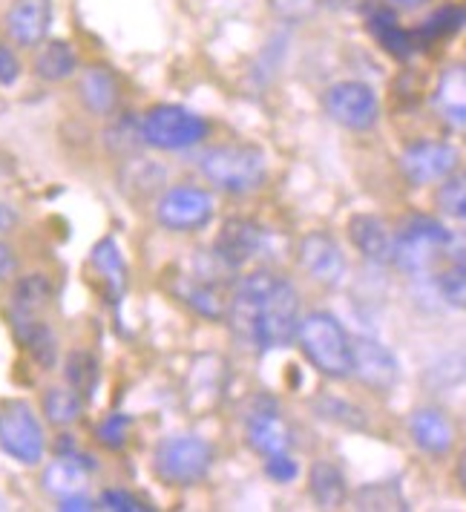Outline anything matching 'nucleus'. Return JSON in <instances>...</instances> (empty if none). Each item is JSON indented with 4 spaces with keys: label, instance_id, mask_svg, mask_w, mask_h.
<instances>
[{
    "label": "nucleus",
    "instance_id": "obj_1",
    "mask_svg": "<svg viewBox=\"0 0 466 512\" xmlns=\"http://www.w3.org/2000/svg\"><path fill=\"white\" fill-rule=\"evenodd\" d=\"M225 314L233 337L257 351L291 346L303 320L297 288L271 271H254L239 280Z\"/></svg>",
    "mask_w": 466,
    "mask_h": 512
},
{
    "label": "nucleus",
    "instance_id": "obj_2",
    "mask_svg": "<svg viewBox=\"0 0 466 512\" xmlns=\"http://www.w3.org/2000/svg\"><path fill=\"white\" fill-rule=\"evenodd\" d=\"M199 173L231 196H245L265 185L268 159L254 144H216L199 156Z\"/></svg>",
    "mask_w": 466,
    "mask_h": 512
},
{
    "label": "nucleus",
    "instance_id": "obj_3",
    "mask_svg": "<svg viewBox=\"0 0 466 512\" xmlns=\"http://www.w3.org/2000/svg\"><path fill=\"white\" fill-rule=\"evenodd\" d=\"M297 343L305 360L331 380L351 377V337L343 323L328 311H311L300 320Z\"/></svg>",
    "mask_w": 466,
    "mask_h": 512
},
{
    "label": "nucleus",
    "instance_id": "obj_4",
    "mask_svg": "<svg viewBox=\"0 0 466 512\" xmlns=\"http://www.w3.org/2000/svg\"><path fill=\"white\" fill-rule=\"evenodd\" d=\"M452 231L432 216H409L395 233L392 265L409 277H423L449 256Z\"/></svg>",
    "mask_w": 466,
    "mask_h": 512
},
{
    "label": "nucleus",
    "instance_id": "obj_5",
    "mask_svg": "<svg viewBox=\"0 0 466 512\" xmlns=\"http://www.w3.org/2000/svg\"><path fill=\"white\" fill-rule=\"evenodd\" d=\"M208 133L210 124L205 121V116L179 107V104L150 107L141 118V141L153 150H164V153L190 150L208 139Z\"/></svg>",
    "mask_w": 466,
    "mask_h": 512
},
{
    "label": "nucleus",
    "instance_id": "obj_6",
    "mask_svg": "<svg viewBox=\"0 0 466 512\" xmlns=\"http://www.w3.org/2000/svg\"><path fill=\"white\" fill-rule=\"evenodd\" d=\"M213 466V446L202 435L182 432L167 435L156 446L153 469L170 487H193L199 484Z\"/></svg>",
    "mask_w": 466,
    "mask_h": 512
},
{
    "label": "nucleus",
    "instance_id": "obj_7",
    "mask_svg": "<svg viewBox=\"0 0 466 512\" xmlns=\"http://www.w3.org/2000/svg\"><path fill=\"white\" fill-rule=\"evenodd\" d=\"M0 449L26 466L38 464L47 452L44 426L24 400H12L0 409Z\"/></svg>",
    "mask_w": 466,
    "mask_h": 512
},
{
    "label": "nucleus",
    "instance_id": "obj_8",
    "mask_svg": "<svg viewBox=\"0 0 466 512\" xmlns=\"http://www.w3.org/2000/svg\"><path fill=\"white\" fill-rule=\"evenodd\" d=\"M216 213V202L205 187H167L156 202V222L173 233H193L205 228Z\"/></svg>",
    "mask_w": 466,
    "mask_h": 512
},
{
    "label": "nucleus",
    "instance_id": "obj_9",
    "mask_svg": "<svg viewBox=\"0 0 466 512\" xmlns=\"http://www.w3.org/2000/svg\"><path fill=\"white\" fill-rule=\"evenodd\" d=\"M323 107L331 121L340 127L366 133L380 118V101L369 84L363 81H337L323 93Z\"/></svg>",
    "mask_w": 466,
    "mask_h": 512
},
{
    "label": "nucleus",
    "instance_id": "obj_10",
    "mask_svg": "<svg viewBox=\"0 0 466 512\" xmlns=\"http://www.w3.org/2000/svg\"><path fill=\"white\" fill-rule=\"evenodd\" d=\"M245 441L262 458L291 449V429L285 426L274 397L259 395L251 400V409L245 415Z\"/></svg>",
    "mask_w": 466,
    "mask_h": 512
},
{
    "label": "nucleus",
    "instance_id": "obj_11",
    "mask_svg": "<svg viewBox=\"0 0 466 512\" xmlns=\"http://www.w3.org/2000/svg\"><path fill=\"white\" fill-rule=\"evenodd\" d=\"M458 150L446 141L423 139L409 144L400 153V173L406 176V182L412 185H432V182H443L449 173H455L458 167Z\"/></svg>",
    "mask_w": 466,
    "mask_h": 512
},
{
    "label": "nucleus",
    "instance_id": "obj_12",
    "mask_svg": "<svg viewBox=\"0 0 466 512\" xmlns=\"http://www.w3.org/2000/svg\"><path fill=\"white\" fill-rule=\"evenodd\" d=\"M351 374L372 392L386 395L400 380V363L392 349H386L383 343H377L372 337H360V340H351Z\"/></svg>",
    "mask_w": 466,
    "mask_h": 512
},
{
    "label": "nucleus",
    "instance_id": "obj_13",
    "mask_svg": "<svg viewBox=\"0 0 466 512\" xmlns=\"http://www.w3.org/2000/svg\"><path fill=\"white\" fill-rule=\"evenodd\" d=\"M297 259H300L305 274L326 288H337L346 280V271H349L343 248L337 245L334 236L323 231L305 233L300 239V248H297Z\"/></svg>",
    "mask_w": 466,
    "mask_h": 512
},
{
    "label": "nucleus",
    "instance_id": "obj_14",
    "mask_svg": "<svg viewBox=\"0 0 466 512\" xmlns=\"http://www.w3.org/2000/svg\"><path fill=\"white\" fill-rule=\"evenodd\" d=\"M262 245H265L262 225L245 216H231L213 242V256L225 268H242L262 251Z\"/></svg>",
    "mask_w": 466,
    "mask_h": 512
},
{
    "label": "nucleus",
    "instance_id": "obj_15",
    "mask_svg": "<svg viewBox=\"0 0 466 512\" xmlns=\"http://www.w3.org/2000/svg\"><path fill=\"white\" fill-rule=\"evenodd\" d=\"M52 26V0H12L6 12V35L18 47H41Z\"/></svg>",
    "mask_w": 466,
    "mask_h": 512
},
{
    "label": "nucleus",
    "instance_id": "obj_16",
    "mask_svg": "<svg viewBox=\"0 0 466 512\" xmlns=\"http://www.w3.org/2000/svg\"><path fill=\"white\" fill-rule=\"evenodd\" d=\"M349 239L363 259H369L374 265H392L395 233L389 231V225L380 216H372V213L351 216Z\"/></svg>",
    "mask_w": 466,
    "mask_h": 512
},
{
    "label": "nucleus",
    "instance_id": "obj_17",
    "mask_svg": "<svg viewBox=\"0 0 466 512\" xmlns=\"http://www.w3.org/2000/svg\"><path fill=\"white\" fill-rule=\"evenodd\" d=\"M409 435H412V441H415L420 452L435 455V458L446 455L452 449V443H455V429H452L449 418L443 415L441 409H432V406H423V409L412 412Z\"/></svg>",
    "mask_w": 466,
    "mask_h": 512
},
{
    "label": "nucleus",
    "instance_id": "obj_18",
    "mask_svg": "<svg viewBox=\"0 0 466 512\" xmlns=\"http://www.w3.org/2000/svg\"><path fill=\"white\" fill-rule=\"evenodd\" d=\"M432 104L452 130L466 133V64H455L443 70L432 95Z\"/></svg>",
    "mask_w": 466,
    "mask_h": 512
},
{
    "label": "nucleus",
    "instance_id": "obj_19",
    "mask_svg": "<svg viewBox=\"0 0 466 512\" xmlns=\"http://www.w3.org/2000/svg\"><path fill=\"white\" fill-rule=\"evenodd\" d=\"M78 95L84 101V107L95 116H113L121 101V84H118L116 72L107 67H87L78 78Z\"/></svg>",
    "mask_w": 466,
    "mask_h": 512
},
{
    "label": "nucleus",
    "instance_id": "obj_20",
    "mask_svg": "<svg viewBox=\"0 0 466 512\" xmlns=\"http://www.w3.org/2000/svg\"><path fill=\"white\" fill-rule=\"evenodd\" d=\"M12 328H15V337L24 343V349L32 354V360L41 369H55V363H58V337L47 323H41L38 317L12 314Z\"/></svg>",
    "mask_w": 466,
    "mask_h": 512
},
{
    "label": "nucleus",
    "instance_id": "obj_21",
    "mask_svg": "<svg viewBox=\"0 0 466 512\" xmlns=\"http://www.w3.org/2000/svg\"><path fill=\"white\" fill-rule=\"evenodd\" d=\"M308 492L323 510H337L349 498V484L343 469L331 461H317L308 472Z\"/></svg>",
    "mask_w": 466,
    "mask_h": 512
},
{
    "label": "nucleus",
    "instance_id": "obj_22",
    "mask_svg": "<svg viewBox=\"0 0 466 512\" xmlns=\"http://www.w3.org/2000/svg\"><path fill=\"white\" fill-rule=\"evenodd\" d=\"M369 29H372V35L377 38V44L386 49L392 58H397V61H406L418 49L415 32H409V29H403V26L397 24L395 12L386 9V6L374 9L372 15H369Z\"/></svg>",
    "mask_w": 466,
    "mask_h": 512
},
{
    "label": "nucleus",
    "instance_id": "obj_23",
    "mask_svg": "<svg viewBox=\"0 0 466 512\" xmlns=\"http://www.w3.org/2000/svg\"><path fill=\"white\" fill-rule=\"evenodd\" d=\"M93 268L98 271V277L107 285V297L113 303H121L124 297V288H127V265H124V256L118 251L116 239H101L93 248V256H90Z\"/></svg>",
    "mask_w": 466,
    "mask_h": 512
},
{
    "label": "nucleus",
    "instance_id": "obj_24",
    "mask_svg": "<svg viewBox=\"0 0 466 512\" xmlns=\"http://www.w3.org/2000/svg\"><path fill=\"white\" fill-rule=\"evenodd\" d=\"M87 475H90V469L78 461V455H58V461H52L44 469L41 484H44L49 495L67 498V495H75V492H84Z\"/></svg>",
    "mask_w": 466,
    "mask_h": 512
},
{
    "label": "nucleus",
    "instance_id": "obj_25",
    "mask_svg": "<svg viewBox=\"0 0 466 512\" xmlns=\"http://www.w3.org/2000/svg\"><path fill=\"white\" fill-rule=\"evenodd\" d=\"M78 70V55L67 41H47L35 55V75L49 84L67 81Z\"/></svg>",
    "mask_w": 466,
    "mask_h": 512
},
{
    "label": "nucleus",
    "instance_id": "obj_26",
    "mask_svg": "<svg viewBox=\"0 0 466 512\" xmlns=\"http://www.w3.org/2000/svg\"><path fill=\"white\" fill-rule=\"evenodd\" d=\"M52 300V282L47 274H26L12 288V314L38 317Z\"/></svg>",
    "mask_w": 466,
    "mask_h": 512
},
{
    "label": "nucleus",
    "instance_id": "obj_27",
    "mask_svg": "<svg viewBox=\"0 0 466 512\" xmlns=\"http://www.w3.org/2000/svg\"><path fill=\"white\" fill-rule=\"evenodd\" d=\"M87 400L81 392H75L70 383L67 386H52L44 392V415L52 426H72L84 415Z\"/></svg>",
    "mask_w": 466,
    "mask_h": 512
},
{
    "label": "nucleus",
    "instance_id": "obj_28",
    "mask_svg": "<svg viewBox=\"0 0 466 512\" xmlns=\"http://www.w3.org/2000/svg\"><path fill=\"white\" fill-rule=\"evenodd\" d=\"M64 374H67V383L72 389L81 392L84 400H90L95 395V389H98V380H101V366H98L93 351L75 349L67 354Z\"/></svg>",
    "mask_w": 466,
    "mask_h": 512
},
{
    "label": "nucleus",
    "instance_id": "obj_29",
    "mask_svg": "<svg viewBox=\"0 0 466 512\" xmlns=\"http://www.w3.org/2000/svg\"><path fill=\"white\" fill-rule=\"evenodd\" d=\"M466 26V9L464 6H443L438 9L426 24L420 26L418 32H415V44L418 47H426V44H432V41H438V38H449V35H455L458 29H464Z\"/></svg>",
    "mask_w": 466,
    "mask_h": 512
},
{
    "label": "nucleus",
    "instance_id": "obj_30",
    "mask_svg": "<svg viewBox=\"0 0 466 512\" xmlns=\"http://www.w3.org/2000/svg\"><path fill=\"white\" fill-rule=\"evenodd\" d=\"M182 297H185L187 305H193L202 317H208V320H219L222 314H225V300H222V294H219V288L216 285H210V282L202 280H190L182 282Z\"/></svg>",
    "mask_w": 466,
    "mask_h": 512
},
{
    "label": "nucleus",
    "instance_id": "obj_31",
    "mask_svg": "<svg viewBox=\"0 0 466 512\" xmlns=\"http://www.w3.org/2000/svg\"><path fill=\"white\" fill-rule=\"evenodd\" d=\"M435 205L443 216L466 222V170L461 173H449L443 179V185L435 193Z\"/></svg>",
    "mask_w": 466,
    "mask_h": 512
},
{
    "label": "nucleus",
    "instance_id": "obj_32",
    "mask_svg": "<svg viewBox=\"0 0 466 512\" xmlns=\"http://www.w3.org/2000/svg\"><path fill=\"white\" fill-rule=\"evenodd\" d=\"M357 510H409L395 484H372L357 492Z\"/></svg>",
    "mask_w": 466,
    "mask_h": 512
},
{
    "label": "nucleus",
    "instance_id": "obj_33",
    "mask_svg": "<svg viewBox=\"0 0 466 512\" xmlns=\"http://www.w3.org/2000/svg\"><path fill=\"white\" fill-rule=\"evenodd\" d=\"M104 141H107V147L116 150V153H130L133 147L144 144V141H141V121H136V118L130 116L118 118V121L110 124V130L104 133Z\"/></svg>",
    "mask_w": 466,
    "mask_h": 512
},
{
    "label": "nucleus",
    "instance_id": "obj_34",
    "mask_svg": "<svg viewBox=\"0 0 466 512\" xmlns=\"http://www.w3.org/2000/svg\"><path fill=\"white\" fill-rule=\"evenodd\" d=\"M438 288L446 303L466 314V265H452L449 271H443Z\"/></svg>",
    "mask_w": 466,
    "mask_h": 512
},
{
    "label": "nucleus",
    "instance_id": "obj_35",
    "mask_svg": "<svg viewBox=\"0 0 466 512\" xmlns=\"http://www.w3.org/2000/svg\"><path fill=\"white\" fill-rule=\"evenodd\" d=\"M130 426H133V418H130V415H124V412H113V415H107V418L98 423L95 435H98V441L104 443L107 449H121V446L127 443V432H130Z\"/></svg>",
    "mask_w": 466,
    "mask_h": 512
},
{
    "label": "nucleus",
    "instance_id": "obj_36",
    "mask_svg": "<svg viewBox=\"0 0 466 512\" xmlns=\"http://www.w3.org/2000/svg\"><path fill=\"white\" fill-rule=\"evenodd\" d=\"M320 412H323V418L337 420V423H343V426H349V429H363V426H366L363 412H360L357 406L346 403V400H334V397H326V400L320 403Z\"/></svg>",
    "mask_w": 466,
    "mask_h": 512
},
{
    "label": "nucleus",
    "instance_id": "obj_37",
    "mask_svg": "<svg viewBox=\"0 0 466 512\" xmlns=\"http://www.w3.org/2000/svg\"><path fill=\"white\" fill-rule=\"evenodd\" d=\"M98 504L104 507V510H113V512H147L153 510V507H147L141 498L136 495H130L127 489H104L101 492V498H98Z\"/></svg>",
    "mask_w": 466,
    "mask_h": 512
},
{
    "label": "nucleus",
    "instance_id": "obj_38",
    "mask_svg": "<svg viewBox=\"0 0 466 512\" xmlns=\"http://www.w3.org/2000/svg\"><path fill=\"white\" fill-rule=\"evenodd\" d=\"M265 475H268L274 484H291V481L300 475V466H297V461H294L288 452L268 455V458H265Z\"/></svg>",
    "mask_w": 466,
    "mask_h": 512
},
{
    "label": "nucleus",
    "instance_id": "obj_39",
    "mask_svg": "<svg viewBox=\"0 0 466 512\" xmlns=\"http://www.w3.org/2000/svg\"><path fill=\"white\" fill-rule=\"evenodd\" d=\"M271 6L285 21H303L314 12L317 0H271Z\"/></svg>",
    "mask_w": 466,
    "mask_h": 512
},
{
    "label": "nucleus",
    "instance_id": "obj_40",
    "mask_svg": "<svg viewBox=\"0 0 466 512\" xmlns=\"http://www.w3.org/2000/svg\"><path fill=\"white\" fill-rule=\"evenodd\" d=\"M18 78H21V61H18V55L6 47V44H0V84L3 87H12Z\"/></svg>",
    "mask_w": 466,
    "mask_h": 512
},
{
    "label": "nucleus",
    "instance_id": "obj_41",
    "mask_svg": "<svg viewBox=\"0 0 466 512\" xmlns=\"http://www.w3.org/2000/svg\"><path fill=\"white\" fill-rule=\"evenodd\" d=\"M15 274H18V256L0 239V282L15 280Z\"/></svg>",
    "mask_w": 466,
    "mask_h": 512
},
{
    "label": "nucleus",
    "instance_id": "obj_42",
    "mask_svg": "<svg viewBox=\"0 0 466 512\" xmlns=\"http://www.w3.org/2000/svg\"><path fill=\"white\" fill-rule=\"evenodd\" d=\"M58 510L64 512H93L98 510V504H95L93 498H87L84 492H75V495H67V498H58Z\"/></svg>",
    "mask_w": 466,
    "mask_h": 512
},
{
    "label": "nucleus",
    "instance_id": "obj_43",
    "mask_svg": "<svg viewBox=\"0 0 466 512\" xmlns=\"http://www.w3.org/2000/svg\"><path fill=\"white\" fill-rule=\"evenodd\" d=\"M18 225V213L0 202V231H12Z\"/></svg>",
    "mask_w": 466,
    "mask_h": 512
},
{
    "label": "nucleus",
    "instance_id": "obj_44",
    "mask_svg": "<svg viewBox=\"0 0 466 512\" xmlns=\"http://www.w3.org/2000/svg\"><path fill=\"white\" fill-rule=\"evenodd\" d=\"M55 452H58V455H78L72 435H61V438H58V443H55Z\"/></svg>",
    "mask_w": 466,
    "mask_h": 512
},
{
    "label": "nucleus",
    "instance_id": "obj_45",
    "mask_svg": "<svg viewBox=\"0 0 466 512\" xmlns=\"http://www.w3.org/2000/svg\"><path fill=\"white\" fill-rule=\"evenodd\" d=\"M389 6H395V9H406V12H415V9H423L429 0H386Z\"/></svg>",
    "mask_w": 466,
    "mask_h": 512
},
{
    "label": "nucleus",
    "instance_id": "obj_46",
    "mask_svg": "<svg viewBox=\"0 0 466 512\" xmlns=\"http://www.w3.org/2000/svg\"><path fill=\"white\" fill-rule=\"evenodd\" d=\"M458 478H461V484H464L466 489V449L464 455H461V461H458Z\"/></svg>",
    "mask_w": 466,
    "mask_h": 512
}]
</instances>
